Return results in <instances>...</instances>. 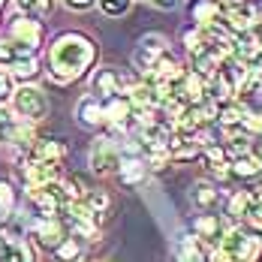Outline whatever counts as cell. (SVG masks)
<instances>
[{
    "mask_svg": "<svg viewBox=\"0 0 262 262\" xmlns=\"http://www.w3.org/2000/svg\"><path fill=\"white\" fill-rule=\"evenodd\" d=\"M250 202H253V196L244 190V193H235L232 199H229V214L232 217H244L247 214V208H250Z\"/></svg>",
    "mask_w": 262,
    "mask_h": 262,
    "instance_id": "26",
    "label": "cell"
},
{
    "mask_svg": "<svg viewBox=\"0 0 262 262\" xmlns=\"http://www.w3.org/2000/svg\"><path fill=\"white\" fill-rule=\"evenodd\" d=\"M33 238L39 247H57L63 241V226L54 220V217H42L36 226H33Z\"/></svg>",
    "mask_w": 262,
    "mask_h": 262,
    "instance_id": "9",
    "label": "cell"
},
{
    "mask_svg": "<svg viewBox=\"0 0 262 262\" xmlns=\"http://www.w3.org/2000/svg\"><path fill=\"white\" fill-rule=\"evenodd\" d=\"M127 81L124 76L115 70V67H103V70H97V76H94V91L105 97V100H112V97H121V88H124Z\"/></svg>",
    "mask_w": 262,
    "mask_h": 262,
    "instance_id": "8",
    "label": "cell"
},
{
    "mask_svg": "<svg viewBox=\"0 0 262 262\" xmlns=\"http://www.w3.org/2000/svg\"><path fill=\"white\" fill-rule=\"evenodd\" d=\"M0 262H33V253H30L27 241L3 235V241H0Z\"/></svg>",
    "mask_w": 262,
    "mask_h": 262,
    "instance_id": "11",
    "label": "cell"
},
{
    "mask_svg": "<svg viewBox=\"0 0 262 262\" xmlns=\"http://www.w3.org/2000/svg\"><path fill=\"white\" fill-rule=\"evenodd\" d=\"M259 169H262V163L253 154H238L235 160H232V175H238V178H256L259 175Z\"/></svg>",
    "mask_w": 262,
    "mask_h": 262,
    "instance_id": "18",
    "label": "cell"
},
{
    "mask_svg": "<svg viewBox=\"0 0 262 262\" xmlns=\"http://www.w3.org/2000/svg\"><path fill=\"white\" fill-rule=\"evenodd\" d=\"M12 97V79L6 73H0V103H6Z\"/></svg>",
    "mask_w": 262,
    "mask_h": 262,
    "instance_id": "32",
    "label": "cell"
},
{
    "mask_svg": "<svg viewBox=\"0 0 262 262\" xmlns=\"http://www.w3.org/2000/svg\"><path fill=\"white\" fill-rule=\"evenodd\" d=\"M52 0H18V9H21V15H27V18H42V15H49L52 12Z\"/></svg>",
    "mask_w": 262,
    "mask_h": 262,
    "instance_id": "22",
    "label": "cell"
},
{
    "mask_svg": "<svg viewBox=\"0 0 262 262\" xmlns=\"http://www.w3.org/2000/svg\"><path fill=\"white\" fill-rule=\"evenodd\" d=\"M244 217H247V220H250L256 229H262V196L250 202V208H247V214H244Z\"/></svg>",
    "mask_w": 262,
    "mask_h": 262,
    "instance_id": "29",
    "label": "cell"
},
{
    "mask_svg": "<svg viewBox=\"0 0 262 262\" xmlns=\"http://www.w3.org/2000/svg\"><path fill=\"white\" fill-rule=\"evenodd\" d=\"M262 256V238L247 229L223 232L214 250V262H256Z\"/></svg>",
    "mask_w": 262,
    "mask_h": 262,
    "instance_id": "2",
    "label": "cell"
},
{
    "mask_svg": "<svg viewBox=\"0 0 262 262\" xmlns=\"http://www.w3.org/2000/svg\"><path fill=\"white\" fill-rule=\"evenodd\" d=\"M76 118H79L81 127H100L103 118V103L97 97H81L79 105H76Z\"/></svg>",
    "mask_w": 262,
    "mask_h": 262,
    "instance_id": "12",
    "label": "cell"
},
{
    "mask_svg": "<svg viewBox=\"0 0 262 262\" xmlns=\"http://www.w3.org/2000/svg\"><path fill=\"white\" fill-rule=\"evenodd\" d=\"M36 73H39V60L33 57V52H30V54H21V57L12 63V76H15V79H21V81L33 79Z\"/></svg>",
    "mask_w": 262,
    "mask_h": 262,
    "instance_id": "21",
    "label": "cell"
},
{
    "mask_svg": "<svg viewBox=\"0 0 262 262\" xmlns=\"http://www.w3.org/2000/svg\"><path fill=\"white\" fill-rule=\"evenodd\" d=\"M12 139H15L18 145H30V142H33V130H30V127H15V130H12Z\"/></svg>",
    "mask_w": 262,
    "mask_h": 262,
    "instance_id": "31",
    "label": "cell"
},
{
    "mask_svg": "<svg viewBox=\"0 0 262 262\" xmlns=\"http://www.w3.org/2000/svg\"><path fill=\"white\" fill-rule=\"evenodd\" d=\"M244 118H247V108H244V105H238V103L226 105V108L220 112V124H223V127H241V124H244Z\"/></svg>",
    "mask_w": 262,
    "mask_h": 262,
    "instance_id": "23",
    "label": "cell"
},
{
    "mask_svg": "<svg viewBox=\"0 0 262 262\" xmlns=\"http://www.w3.org/2000/svg\"><path fill=\"white\" fill-rule=\"evenodd\" d=\"M3 3H6V0H0V6H3Z\"/></svg>",
    "mask_w": 262,
    "mask_h": 262,
    "instance_id": "37",
    "label": "cell"
},
{
    "mask_svg": "<svg viewBox=\"0 0 262 262\" xmlns=\"http://www.w3.org/2000/svg\"><path fill=\"white\" fill-rule=\"evenodd\" d=\"M54 256H57V262H81L84 247H81L79 238H63V241L54 247Z\"/></svg>",
    "mask_w": 262,
    "mask_h": 262,
    "instance_id": "19",
    "label": "cell"
},
{
    "mask_svg": "<svg viewBox=\"0 0 262 262\" xmlns=\"http://www.w3.org/2000/svg\"><path fill=\"white\" fill-rule=\"evenodd\" d=\"M9 33H12V39H15V46H18V49H25V52H33V49L39 46L42 25H39L36 18L18 15V18L12 21V27H9Z\"/></svg>",
    "mask_w": 262,
    "mask_h": 262,
    "instance_id": "7",
    "label": "cell"
},
{
    "mask_svg": "<svg viewBox=\"0 0 262 262\" xmlns=\"http://www.w3.org/2000/svg\"><path fill=\"white\" fill-rule=\"evenodd\" d=\"M100 9H103L105 15L118 18V15H124L130 9V0H100Z\"/></svg>",
    "mask_w": 262,
    "mask_h": 262,
    "instance_id": "28",
    "label": "cell"
},
{
    "mask_svg": "<svg viewBox=\"0 0 262 262\" xmlns=\"http://www.w3.org/2000/svg\"><path fill=\"white\" fill-rule=\"evenodd\" d=\"M178 3H181V0H154V6H157V9H175Z\"/></svg>",
    "mask_w": 262,
    "mask_h": 262,
    "instance_id": "34",
    "label": "cell"
},
{
    "mask_svg": "<svg viewBox=\"0 0 262 262\" xmlns=\"http://www.w3.org/2000/svg\"><path fill=\"white\" fill-rule=\"evenodd\" d=\"M220 21L229 27V33H247L259 25V12L247 0H232L226 9H220Z\"/></svg>",
    "mask_w": 262,
    "mask_h": 262,
    "instance_id": "3",
    "label": "cell"
},
{
    "mask_svg": "<svg viewBox=\"0 0 262 262\" xmlns=\"http://www.w3.org/2000/svg\"><path fill=\"white\" fill-rule=\"evenodd\" d=\"M193 232L196 238H208V241H220V220L214 214H199L193 220Z\"/></svg>",
    "mask_w": 262,
    "mask_h": 262,
    "instance_id": "16",
    "label": "cell"
},
{
    "mask_svg": "<svg viewBox=\"0 0 262 262\" xmlns=\"http://www.w3.org/2000/svg\"><path fill=\"white\" fill-rule=\"evenodd\" d=\"M12 130H15V121H12V115L0 108V142H6V139L12 136Z\"/></svg>",
    "mask_w": 262,
    "mask_h": 262,
    "instance_id": "30",
    "label": "cell"
},
{
    "mask_svg": "<svg viewBox=\"0 0 262 262\" xmlns=\"http://www.w3.org/2000/svg\"><path fill=\"white\" fill-rule=\"evenodd\" d=\"M15 112L27 121H42L46 112H49V100H46V94L39 88L25 84V88L15 91Z\"/></svg>",
    "mask_w": 262,
    "mask_h": 262,
    "instance_id": "5",
    "label": "cell"
},
{
    "mask_svg": "<svg viewBox=\"0 0 262 262\" xmlns=\"http://www.w3.org/2000/svg\"><path fill=\"white\" fill-rule=\"evenodd\" d=\"M121 181L124 184H139V181H145V163L142 160H136V157H130V160H121Z\"/></svg>",
    "mask_w": 262,
    "mask_h": 262,
    "instance_id": "20",
    "label": "cell"
},
{
    "mask_svg": "<svg viewBox=\"0 0 262 262\" xmlns=\"http://www.w3.org/2000/svg\"><path fill=\"white\" fill-rule=\"evenodd\" d=\"M217 199H220V193H217V187L208 184V181H196L190 187V202L202 211V214H211L214 205H217Z\"/></svg>",
    "mask_w": 262,
    "mask_h": 262,
    "instance_id": "10",
    "label": "cell"
},
{
    "mask_svg": "<svg viewBox=\"0 0 262 262\" xmlns=\"http://www.w3.org/2000/svg\"><path fill=\"white\" fill-rule=\"evenodd\" d=\"M97 60V46L84 33H60L49 49V70L54 81L81 79Z\"/></svg>",
    "mask_w": 262,
    "mask_h": 262,
    "instance_id": "1",
    "label": "cell"
},
{
    "mask_svg": "<svg viewBox=\"0 0 262 262\" xmlns=\"http://www.w3.org/2000/svg\"><path fill=\"white\" fill-rule=\"evenodd\" d=\"M256 12H259V21H262V3H259V6H256Z\"/></svg>",
    "mask_w": 262,
    "mask_h": 262,
    "instance_id": "36",
    "label": "cell"
},
{
    "mask_svg": "<svg viewBox=\"0 0 262 262\" xmlns=\"http://www.w3.org/2000/svg\"><path fill=\"white\" fill-rule=\"evenodd\" d=\"M21 54H30V52H25V49H18V46H12L9 39H0V63H15Z\"/></svg>",
    "mask_w": 262,
    "mask_h": 262,
    "instance_id": "27",
    "label": "cell"
},
{
    "mask_svg": "<svg viewBox=\"0 0 262 262\" xmlns=\"http://www.w3.org/2000/svg\"><path fill=\"white\" fill-rule=\"evenodd\" d=\"M250 81L262 84V57H259V60H253V70H250Z\"/></svg>",
    "mask_w": 262,
    "mask_h": 262,
    "instance_id": "33",
    "label": "cell"
},
{
    "mask_svg": "<svg viewBox=\"0 0 262 262\" xmlns=\"http://www.w3.org/2000/svg\"><path fill=\"white\" fill-rule=\"evenodd\" d=\"M190 15H193L196 27H205V25H211V21L220 18V3H217V0H196V3L190 6Z\"/></svg>",
    "mask_w": 262,
    "mask_h": 262,
    "instance_id": "15",
    "label": "cell"
},
{
    "mask_svg": "<svg viewBox=\"0 0 262 262\" xmlns=\"http://www.w3.org/2000/svg\"><path fill=\"white\" fill-rule=\"evenodd\" d=\"M63 154H67V142H60V139H39L33 145V160L36 163H57Z\"/></svg>",
    "mask_w": 262,
    "mask_h": 262,
    "instance_id": "14",
    "label": "cell"
},
{
    "mask_svg": "<svg viewBox=\"0 0 262 262\" xmlns=\"http://www.w3.org/2000/svg\"><path fill=\"white\" fill-rule=\"evenodd\" d=\"M70 6H76V9H88V6H94V0H67Z\"/></svg>",
    "mask_w": 262,
    "mask_h": 262,
    "instance_id": "35",
    "label": "cell"
},
{
    "mask_svg": "<svg viewBox=\"0 0 262 262\" xmlns=\"http://www.w3.org/2000/svg\"><path fill=\"white\" fill-rule=\"evenodd\" d=\"M12 202H15L12 187H9L6 181H0V226L6 223V217H9V211H12Z\"/></svg>",
    "mask_w": 262,
    "mask_h": 262,
    "instance_id": "25",
    "label": "cell"
},
{
    "mask_svg": "<svg viewBox=\"0 0 262 262\" xmlns=\"http://www.w3.org/2000/svg\"><path fill=\"white\" fill-rule=\"evenodd\" d=\"M175 253H178V262H205V250H202L199 238H190V235L181 238Z\"/></svg>",
    "mask_w": 262,
    "mask_h": 262,
    "instance_id": "17",
    "label": "cell"
},
{
    "mask_svg": "<svg viewBox=\"0 0 262 262\" xmlns=\"http://www.w3.org/2000/svg\"><path fill=\"white\" fill-rule=\"evenodd\" d=\"M166 36H160V33H145L142 39H139V46H136V52H133V63H136V70H142V73H151L154 67H157V60L166 54Z\"/></svg>",
    "mask_w": 262,
    "mask_h": 262,
    "instance_id": "4",
    "label": "cell"
},
{
    "mask_svg": "<svg viewBox=\"0 0 262 262\" xmlns=\"http://www.w3.org/2000/svg\"><path fill=\"white\" fill-rule=\"evenodd\" d=\"M91 166H94V172H112V169H118L121 166V151H118V142H112V139H97L94 142V148H91Z\"/></svg>",
    "mask_w": 262,
    "mask_h": 262,
    "instance_id": "6",
    "label": "cell"
},
{
    "mask_svg": "<svg viewBox=\"0 0 262 262\" xmlns=\"http://www.w3.org/2000/svg\"><path fill=\"white\" fill-rule=\"evenodd\" d=\"M130 115H133L130 97H112V100H105V105H103V118L108 121V124L121 127V124H124Z\"/></svg>",
    "mask_w": 262,
    "mask_h": 262,
    "instance_id": "13",
    "label": "cell"
},
{
    "mask_svg": "<svg viewBox=\"0 0 262 262\" xmlns=\"http://www.w3.org/2000/svg\"><path fill=\"white\" fill-rule=\"evenodd\" d=\"M108 205H112V202H108V193H103V190H94V193L84 196V208L91 211L94 217H97V214H105Z\"/></svg>",
    "mask_w": 262,
    "mask_h": 262,
    "instance_id": "24",
    "label": "cell"
}]
</instances>
